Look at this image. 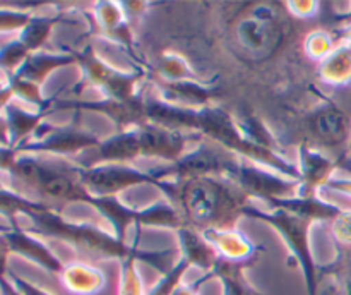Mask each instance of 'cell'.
<instances>
[{"instance_id":"1","label":"cell","mask_w":351,"mask_h":295,"mask_svg":"<svg viewBox=\"0 0 351 295\" xmlns=\"http://www.w3.org/2000/svg\"><path fill=\"white\" fill-rule=\"evenodd\" d=\"M0 209H2L3 218L19 215L26 216L29 220L26 230L40 239L60 240L69 247H74L82 256L93 257V259H117L122 263L129 257H139L161 274L168 273L180 259L178 250H141L137 242L129 246L120 240L115 233L106 232L91 223H79L64 218L58 209L45 202L24 198L5 187H2Z\"/></svg>"},{"instance_id":"2","label":"cell","mask_w":351,"mask_h":295,"mask_svg":"<svg viewBox=\"0 0 351 295\" xmlns=\"http://www.w3.org/2000/svg\"><path fill=\"white\" fill-rule=\"evenodd\" d=\"M168 201L178 209L185 225L204 230L237 228L252 199L228 177L204 175L171 184Z\"/></svg>"},{"instance_id":"3","label":"cell","mask_w":351,"mask_h":295,"mask_svg":"<svg viewBox=\"0 0 351 295\" xmlns=\"http://www.w3.org/2000/svg\"><path fill=\"white\" fill-rule=\"evenodd\" d=\"M199 139L201 137L195 134L177 132L153 123H144L106 137L98 148L81 154L75 161L82 167L101 163L134 165L144 158H156L163 160V163H173L194 148Z\"/></svg>"},{"instance_id":"4","label":"cell","mask_w":351,"mask_h":295,"mask_svg":"<svg viewBox=\"0 0 351 295\" xmlns=\"http://www.w3.org/2000/svg\"><path fill=\"white\" fill-rule=\"evenodd\" d=\"M243 216L267 223L280 233V237L290 249L291 259L297 261L298 268L304 274L307 295H319V281H321L322 273L321 266L315 263L314 256H312L311 235H308V230H311L314 220L293 215V213L283 211V209H261L254 202L247 206Z\"/></svg>"},{"instance_id":"5","label":"cell","mask_w":351,"mask_h":295,"mask_svg":"<svg viewBox=\"0 0 351 295\" xmlns=\"http://www.w3.org/2000/svg\"><path fill=\"white\" fill-rule=\"evenodd\" d=\"M72 54L77 58V64L82 69L81 86H93L99 89L105 98L117 99V102H134L144 96V69L136 72H123L112 67L106 60H103L96 54L95 47L91 43L86 45L82 50H72Z\"/></svg>"},{"instance_id":"6","label":"cell","mask_w":351,"mask_h":295,"mask_svg":"<svg viewBox=\"0 0 351 295\" xmlns=\"http://www.w3.org/2000/svg\"><path fill=\"white\" fill-rule=\"evenodd\" d=\"M283 14L278 3H249L233 23L240 47L250 55L273 54L285 36Z\"/></svg>"},{"instance_id":"7","label":"cell","mask_w":351,"mask_h":295,"mask_svg":"<svg viewBox=\"0 0 351 295\" xmlns=\"http://www.w3.org/2000/svg\"><path fill=\"white\" fill-rule=\"evenodd\" d=\"M311 146L324 151L341 165L351 153V117L346 110L324 98L305 119Z\"/></svg>"},{"instance_id":"8","label":"cell","mask_w":351,"mask_h":295,"mask_svg":"<svg viewBox=\"0 0 351 295\" xmlns=\"http://www.w3.org/2000/svg\"><path fill=\"white\" fill-rule=\"evenodd\" d=\"M79 115H81V112H75L74 122L65 123V126H51V123L43 122L26 143L10 151L69 158L95 150L101 144L103 139H99L96 134L82 129L77 123Z\"/></svg>"},{"instance_id":"9","label":"cell","mask_w":351,"mask_h":295,"mask_svg":"<svg viewBox=\"0 0 351 295\" xmlns=\"http://www.w3.org/2000/svg\"><path fill=\"white\" fill-rule=\"evenodd\" d=\"M79 175L84 187L95 198H119L120 192L143 184L154 185L167 198L171 191V184L161 182L151 170H139L127 163H101L93 167L79 165Z\"/></svg>"},{"instance_id":"10","label":"cell","mask_w":351,"mask_h":295,"mask_svg":"<svg viewBox=\"0 0 351 295\" xmlns=\"http://www.w3.org/2000/svg\"><path fill=\"white\" fill-rule=\"evenodd\" d=\"M232 180L254 202L259 201L263 204L276 201V199H291L300 196V180L285 177L278 172L261 167L245 158H242V161L239 163L235 174L232 175Z\"/></svg>"},{"instance_id":"11","label":"cell","mask_w":351,"mask_h":295,"mask_svg":"<svg viewBox=\"0 0 351 295\" xmlns=\"http://www.w3.org/2000/svg\"><path fill=\"white\" fill-rule=\"evenodd\" d=\"M10 223L9 230H3L2 233V250H3V264L7 263V256L9 254H16V256L24 257V259L31 261L36 266L43 268L45 271L51 274L60 276L62 270H64L65 263L51 252L50 247L43 242L38 235L27 232L26 228L17 225L14 218H7Z\"/></svg>"},{"instance_id":"12","label":"cell","mask_w":351,"mask_h":295,"mask_svg":"<svg viewBox=\"0 0 351 295\" xmlns=\"http://www.w3.org/2000/svg\"><path fill=\"white\" fill-rule=\"evenodd\" d=\"M339 165H341L339 161L326 154L324 151L302 141L298 144V170H300L298 198H315L317 192L331 180Z\"/></svg>"},{"instance_id":"13","label":"cell","mask_w":351,"mask_h":295,"mask_svg":"<svg viewBox=\"0 0 351 295\" xmlns=\"http://www.w3.org/2000/svg\"><path fill=\"white\" fill-rule=\"evenodd\" d=\"M91 17L95 26L99 33L110 40L112 43L120 45L123 50L129 54V57L136 58L141 65L139 58L136 55V36H134V26L127 17L125 9L122 2H98L93 5ZM143 67V65H141Z\"/></svg>"},{"instance_id":"14","label":"cell","mask_w":351,"mask_h":295,"mask_svg":"<svg viewBox=\"0 0 351 295\" xmlns=\"http://www.w3.org/2000/svg\"><path fill=\"white\" fill-rule=\"evenodd\" d=\"M154 95L168 105L184 106V108H206L216 105L221 89L213 82L204 81H180L168 82L154 79Z\"/></svg>"},{"instance_id":"15","label":"cell","mask_w":351,"mask_h":295,"mask_svg":"<svg viewBox=\"0 0 351 295\" xmlns=\"http://www.w3.org/2000/svg\"><path fill=\"white\" fill-rule=\"evenodd\" d=\"M3 146L5 150H16L23 143H26L34 130L45 122L51 112L41 110H24L16 102L3 103Z\"/></svg>"},{"instance_id":"16","label":"cell","mask_w":351,"mask_h":295,"mask_svg":"<svg viewBox=\"0 0 351 295\" xmlns=\"http://www.w3.org/2000/svg\"><path fill=\"white\" fill-rule=\"evenodd\" d=\"M201 233L225 259L237 263H256L261 247L243 235L239 228L204 230Z\"/></svg>"},{"instance_id":"17","label":"cell","mask_w":351,"mask_h":295,"mask_svg":"<svg viewBox=\"0 0 351 295\" xmlns=\"http://www.w3.org/2000/svg\"><path fill=\"white\" fill-rule=\"evenodd\" d=\"M175 232H177L178 237V252H180V257L189 261L191 266L204 271V274L211 273L215 270L216 263H218L219 254L204 239V235L199 230L192 228L189 225H182Z\"/></svg>"},{"instance_id":"18","label":"cell","mask_w":351,"mask_h":295,"mask_svg":"<svg viewBox=\"0 0 351 295\" xmlns=\"http://www.w3.org/2000/svg\"><path fill=\"white\" fill-rule=\"evenodd\" d=\"M58 278L65 290L72 295H98L106 287L105 273L84 261L67 263Z\"/></svg>"},{"instance_id":"19","label":"cell","mask_w":351,"mask_h":295,"mask_svg":"<svg viewBox=\"0 0 351 295\" xmlns=\"http://www.w3.org/2000/svg\"><path fill=\"white\" fill-rule=\"evenodd\" d=\"M252 264L254 263H237V261H228L219 256L215 270L199 278L197 283L202 287V283L206 281L218 278L223 285V295H264L250 283L245 274V271Z\"/></svg>"},{"instance_id":"20","label":"cell","mask_w":351,"mask_h":295,"mask_svg":"<svg viewBox=\"0 0 351 295\" xmlns=\"http://www.w3.org/2000/svg\"><path fill=\"white\" fill-rule=\"evenodd\" d=\"M77 64V58L72 54V50L60 51V54H51V51H38L33 54L23 65H21L19 71L12 75L14 79H23V81L33 82L36 86H43V82L47 81L48 75L51 74L57 69L65 67V65H74ZM5 78V79H12Z\"/></svg>"},{"instance_id":"21","label":"cell","mask_w":351,"mask_h":295,"mask_svg":"<svg viewBox=\"0 0 351 295\" xmlns=\"http://www.w3.org/2000/svg\"><path fill=\"white\" fill-rule=\"evenodd\" d=\"M266 206L271 209H283V211L293 213V215L305 216L314 222H321V220H335L336 216L341 213V208L329 202L322 201L321 198H291V199H276V201H269Z\"/></svg>"},{"instance_id":"22","label":"cell","mask_w":351,"mask_h":295,"mask_svg":"<svg viewBox=\"0 0 351 295\" xmlns=\"http://www.w3.org/2000/svg\"><path fill=\"white\" fill-rule=\"evenodd\" d=\"M64 12H47V14H36L34 12L33 19L27 23V26L17 34L16 40L24 47V50L29 55L38 54L43 50L45 43L50 38L51 31L62 21Z\"/></svg>"},{"instance_id":"23","label":"cell","mask_w":351,"mask_h":295,"mask_svg":"<svg viewBox=\"0 0 351 295\" xmlns=\"http://www.w3.org/2000/svg\"><path fill=\"white\" fill-rule=\"evenodd\" d=\"M319 79L331 86H345L351 82V43L339 41L328 58L321 62Z\"/></svg>"},{"instance_id":"24","label":"cell","mask_w":351,"mask_h":295,"mask_svg":"<svg viewBox=\"0 0 351 295\" xmlns=\"http://www.w3.org/2000/svg\"><path fill=\"white\" fill-rule=\"evenodd\" d=\"M158 78L161 81L180 82V81H201L194 69L191 67L187 58L180 54H165L156 67Z\"/></svg>"},{"instance_id":"25","label":"cell","mask_w":351,"mask_h":295,"mask_svg":"<svg viewBox=\"0 0 351 295\" xmlns=\"http://www.w3.org/2000/svg\"><path fill=\"white\" fill-rule=\"evenodd\" d=\"M339 38L329 33L328 30H315L307 34L304 41V51L312 58V60L322 62L331 55V51L338 47Z\"/></svg>"},{"instance_id":"26","label":"cell","mask_w":351,"mask_h":295,"mask_svg":"<svg viewBox=\"0 0 351 295\" xmlns=\"http://www.w3.org/2000/svg\"><path fill=\"white\" fill-rule=\"evenodd\" d=\"M139 261V257H129V259L120 263L119 292H117V295H147V292L144 290L139 271H137Z\"/></svg>"},{"instance_id":"27","label":"cell","mask_w":351,"mask_h":295,"mask_svg":"<svg viewBox=\"0 0 351 295\" xmlns=\"http://www.w3.org/2000/svg\"><path fill=\"white\" fill-rule=\"evenodd\" d=\"M322 276L331 274L338 278L343 295H351V247H338V257L329 266H321Z\"/></svg>"},{"instance_id":"28","label":"cell","mask_w":351,"mask_h":295,"mask_svg":"<svg viewBox=\"0 0 351 295\" xmlns=\"http://www.w3.org/2000/svg\"><path fill=\"white\" fill-rule=\"evenodd\" d=\"M191 263L185 261L184 257L177 261L173 268H171L168 273L161 274L160 280L154 283L153 288L147 290V295H173V292L177 290L178 285H182V278L187 273V270H191Z\"/></svg>"},{"instance_id":"29","label":"cell","mask_w":351,"mask_h":295,"mask_svg":"<svg viewBox=\"0 0 351 295\" xmlns=\"http://www.w3.org/2000/svg\"><path fill=\"white\" fill-rule=\"evenodd\" d=\"M331 233L338 247H351V209H341L331 222Z\"/></svg>"},{"instance_id":"30","label":"cell","mask_w":351,"mask_h":295,"mask_svg":"<svg viewBox=\"0 0 351 295\" xmlns=\"http://www.w3.org/2000/svg\"><path fill=\"white\" fill-rule=\"evenodd\" d=\"M3 274H5V276L9 278L14 285H16V288L23 295H51L50 292H47L45 288L38 287V285L31 283V281L24 280L23 276H19V274L9 273V270H7V268H3Z\"/></svg>"},{"instance_id":"31","label":"cell","mask_w":351,"mask_h":295,"mask_svg":"<svg viewBox=\"0 0 351 295\" xmlns=\"http://www.w3.org/2000/svg\"><path fill=\"white\" fill-rule=\"evenodd\" d=\"M288 12H291L293 16L302 17V19H307V17L317 16L319 10H321V3L319 2H288L287 5Z\"/></svg>"},{"instance_id":"32","label":"cell","mask_w":351,"mask_h":295,"mask_svg":"<svg viewBox=\"0 0 351 295\" xmlns=\"http://www.w3.org/2000/svg\"><path fill=\"white\" fill-rule=\"evenodd\" d=\"M122 3H123V9H125L127 12V17H129L132 26H136V24L139 23V19L146 14V9L149 7L147 3H143V2H122Z\"/></svg>"},{"instance_id":"33","label":"cell","mask_w":351,"mask_h":295,"mask_svg":"<svg viewBox=\"0 0 351 295\" xmlns=\"http://www.w3.org/2000/svg\"><path fill=\"white\" fill-rule=\"evenodd\" d=\"M326 187L332 189V191H338L341 194H346L351 198V178H336L332 177L331 180L326 184Z\"/></svg>"},{"instance_id":"34","label":"cell","mask_w":351,"mask_h":295,"mask_svg":"<svg viewBox=\"0 0 351 295\" xmlns=\"http://www.w3.org/2000/svg\"><path fill=\"white\" fill-rule=\"evenodd\" d=\"M199 288H201V285L195 281L194 285H178L177 290L173 292V295H199Z\"/></svg>"},{"instance_id":"35","label":"cell","mask_w":351,"mask_h":295,"mask_svg":"<svg viewBox=\"0 0 351 295\" xmlns=\"http://www.w3.org/2000/svg\"><path fill=\"white\" fill-rule=\"evenodd\" d=\"M2 295H23L5 274H2Z\"/></svg>"}]
</instances>
